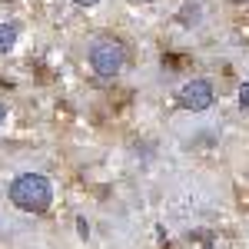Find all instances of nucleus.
<instances>
[{"label":"nucleus","instance_id":"f257e3e1","mask_svg":"<svg viewBox=\"0 0 249 249\" xmlns=\"http://www.w3.org/2000/svg\"><path fill=\"white\" fill-rule=\"evenodd\" d=\"M10 203L23 213H47L53 203V186L40 173H23L10 183Z\"/></svg>","mask_w":249,"mask_h":249},{"label":"nucleus","instance_id":"423d86ee","mask_svg":"<svg viewBox=\"0 0 249 249\" xmlns=\"http://www.w3.org/2000/svg\"><path fill=\"white\" fill-rule=\"evenodd\" d=\"M73 3H80V7H93V3H100V0H73Z\"/></svg>","mask_w":249,"mask_h":249},{"label":"nucleus","instance_id":"0eeeda50","mask_svg":"<svg viewBox=\"0 0 249 249\" xmlns=\"http://www.w3.org/2000/svg\"><path fill=\"white\" fill-rule=\"evenodd\" d=\"M3 116H7V107H3V103H0V120H3Z\"/></svg>","mask_w":249,"mask_h":249},{"label":"nucleus","instance_id":"6e6552de","mask_svg":"<svg viewBox=\"0 0 249 249\" xmlns=\"http://www.w3.org/2000/svg\"><path fill=\"white\" fill-rule=\"evenodd\" d=\"M140 3H150V0H140Z\"/></svg>","mask_w":249,"mask_h":249},{"label":"nucleus","instance_id":"20e7f679","mask_svg":"<svg viewBox=\"0 0 249 249\" xmlns=\"http://www.w3.org/2000/svg\"><path fill=\"white\" fill-rule=\"evenodd\" d=\"M17 40V23H0V53H7Z\"/></svg>","mask_w":249,"mask_h":249},{"label":"nucleus","instance_id":"7ed1b4c3","mask_svg":"<svg viewBox=\"0 0 249 249\" xmlns=\"http://www.w3.org/2000/svg\"><path fill=\"white\" fill-rule=\"evenodd\" d=\"M179 107L190 110V113H203L213 107V83L210 80H190L183 90H179Z\"/></svg>","mask_w":249,"mask_h":249},{"label":"nucleus","instance_id":"39448f33","mask_svg":"<svg viewBox=\"0 0 249 249\" xmlns=\"http://www.w3.org/2000/svg\"><path fill=\"white\" fill-rule=\"evenodd\" d=\"M239 103L249 107V83H246V87H239Z\"/></svg>","mask_w":249,"mask_h":249},{"label":"nucleus","instance_id":"1a4fd4ad","mask_svg":"<svg viewBox=\"0 0 249 249\" xmlns=\"http://www.w3.org/2000/svg\"><path fill=\"white\" fill-rule=\"evenodd\" d=\"M236 3H246V0H236Z\"/></svg>","mask_w":249,"mask_h":249},{"label":"nucleus","instance_id":"f03ea898","mask_svg":"<svg viewBox=\"0 0 249 249\" xmlns=\"http://www.w3.org/2000/svg\"><path fill=\"white\" fill-rule=\"evenodd\" d=\"M126 63V47L120 40H96L90 47V67L100 77H116Z\"/></svg>","mask_w":249,"mask_h":249}]
</instances>
